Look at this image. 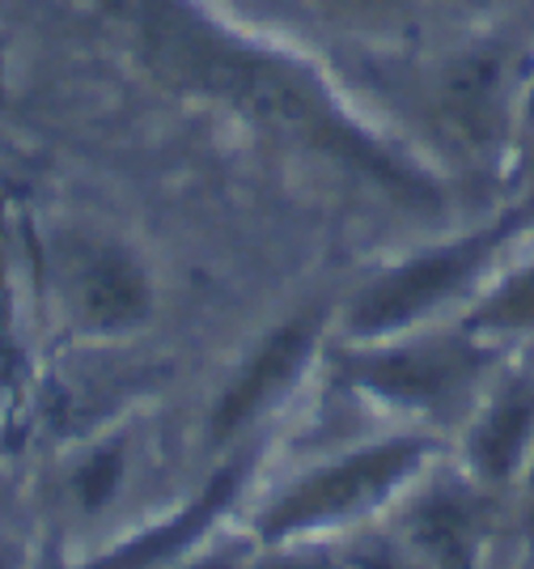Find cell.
<instances>
[{
  "instance_id": "5",
  "label": "cell",
  "mask_w": 534,
  "mask_h": 569,
  "mask_svg": "<svg viewBox=\"0 0 534 569\" xmlns=\"http://www.w3.org/2000/svg\"><path fill=\"white\" fill-rule=\"evenodd\" d=\"M60 281L72 315L93 332H128L153 307L140 260L115 242H77L64 256Z\"/></svg>"
},
{
  "instance_id": "2",
  "label": "cell",
  "mask_w": 534,
  "mask_h": 569,
  "mask_svg": "<svg viewBox=\"0 0 534 569\" xmlns=\"http://www.w3.org/2000/svg\"><path fill=\"white\" fill-rule=\"evenodd\" d=\"M429 451H433L429 438L407 433V438H386V442L361 447L326 468H314L263 510V519H259L263 545H298L302 536L319 531V527L361 519L365 510L399 493L424 468Z\"/></svg>"
},
{
  "instance_id": "13",
  "label": "cell",
  "mask_w": 534,
  "mask_h": 569,
  "mask_svg": "<svg viewBox=\"0 0 534 569\" xmlns=\"http://www.w3.org/2000/svg\"><path fill=\"white\" fill-rule=\"evenodd\" d=\"M517 476H522V527H526V536L534 540V447Z\"/></svg>"
},
{
  "instance_id": "7",
  "label": "cell",
  "mask_w": 534,
  "mask_h": 569,
  "mask_svg": "<svg viewBox=\"0 0 534 569\" xmlns=\"http://www.w3.org/2000/svg\"><path fill=\"white\" fill-rule=\"evenodd\" d=\"M488 485H480L471 472L466 480H442L424 489L403 519L407 548L433 569H475L488 531Z\"/></svg>"
},
{
  "instance_id": "8",
  "label": "cell",
  "mask_w": 534,
  "mask_h": 569,
  "mask_svg": "<svg viewBox=\"0 0 534 569\" xmlns=\"http://www.w3.org/2000/svg\"><path fill=\"white\" fill-rule=\"evenodd\" d=\"M534 447V375H510L492 387L466 426V472L480 485L501 489L522 472Z\"/></svg>"
},
{
  "instance_id": "12",
  "label": "cell",
  "mask_w": 534,
  "mask_h": 569,
  "mask_svg": "<svg viewBox=\"0 0 534 569\" xmlns=\"http://www.w3.org/2000/svg\"><path fill=\"white\" fill-rule=\"evenodd\" d=\"M326 18L356 30H391L407 18V0H314Z\"/></svg>"
},
{
  "instance_id": "10",
  "label": "cell",
  "mask_w": 534,
  "mask_h": 569,
  "mask_svg": "<svg viewBox=\"0 0 534 569\" xmlns=\"http://www.w3.org/2000/svg\"><path fill=\"white\" fill-rule=\"evenodd\" d=\"M242 476H246V459L221 468V472L209 480V489L191 501L179 519H170L165 527L149 531L144 540L128 545L123 552H115L111 561H102L98 569H158V566H165V561H174V557H183L187 548H191V540L204 536V527H209L212 519H221V510L233 501Z\"/></svg>"
},
{
  "instance_id": "9",
  "label": "cell",
  "mask_w": 534,
  "mask_h": 569,
  "mask_svg": "<svg viewBox=\"0 0 534 569\" xmlns=\"http://www.w3.org/2000/svg\"><path fill=\"white\" fill-rule=\"evenodd\" d=\"M510 64L501 51H463L437 77V111L463 141L488 144L505 123Z\"/></svg>"
},
{
  "instance_id": "15",
  "label": "cell",
  "mask_w": 534,
  "mask_h": 569,
  "mask_svg": "<svg viewBox=\"0 0 534 569\" xmlns=\"http://www.w3.org/2000/svg\"><path fill=\"white\" fill-rule=\"evenodd\" d=\"M183 569H246V566H242V561H233V557H204V561L183 566Z\"/></svg>"
},
{
  "instance_id": "11",
  "label": "cell",
  "mask_w": 534,
  "mask_h": 569,
  "mask_svg": "<svg viewBox=\"0 0 534 569\" xmlns=\"http://www.w3.org/2000/svg\"><path fill=\"white\" fill-rule=\"evenodd\" d=\"M475 336H526L534 332V263L513 272L496 293H488L480 310L463 323Z\"/></svg>"
},
{
  "instance_id": "4",
  "label": "cell",
  "mask_w": 534,
  "mask_h": 569,
  "mask_svg": "<svg viewBox=\"0 0 534 569\" xmlns=\"http://www.w3.org/2000/svg\"><path fill=\"white\" fill-rule=\"evenodd\" d=\"M522 226V213L496 221L492 230L450 242L442 251H429L416 260L399 263L395 272L377 277V281L352 302L349 310V336L356 340H395L399 332L416 328L429 310L445 307L450 298H459L466 284L480 277V268L496 256V247H505V238Z\"/></svg>"
},
{
  "instance_id": "6",
  "label": "cell",
  "mask_w": 534,
  "mask_h": 569,
  "mask_svg": "<svg viewBox=\"0 0 534 569\" xmlns=\"http://www.w3.org/2000/svg\"><path fill=\"white\" fill-rule=\"evenodd\" d=\"M319 332H323V310H305L268 336L242 366V375L230 382L225 400L212 417V438H221V442L238 438L246 426H255L263 412H272L280 396H289V387L298 382L305 361L314 357Z\"/></svg>"
},
{
  "instance_id": "3",
  "label": "cell",
  "mask_w": 534,
  "mask_h": 569,
  "mask_svg": "<svg viewBox=\"0 0 534 569\" xmlns=\"http://www.w3.org/2000/svg\"><path fill=\"white\" fill-rule=\"evenodd\" d=\"M492 366L496 349L484 345V336L463 328L459 336H433L407 345L373 340V349H361L349 361V379L352 387H365L391 408L450 412L492 379Z\"/></svg>"
},
{
  "instance_id": "14",
  "label": "cell",
  "mask_w": 534,
  "mask_h": 569,
  "mask_svg": "<svg viewBox=\"0 0 534 569\" xmlns=\"http://www.w3.org/2000/svg\"><path fill=\"white\" fill-rule=\"evenodd\" d=\"M450 9H463V13H488V9H501L505 0H442Z\"/></svg>"
},
{
  "instance_id": "1",
  "label": "cell",
  "mask_w": 534,
  "mask_h": 569,
  "mask_svg": "<svg viewBox=\"0 0 534 569\" xmlns=\"http://www.w3.org/2000/svg\"><path fill=\"white\" fill-rule=\"evenodd\" d=\"M144 43H149V60L170 81L221 98L272 132L326 149L331 158L356 162L377 183L403 191L420 188L412 170H399L395 158L335 107V98L326 94L305 64H293L276 51L238 39L209 18H200L195 9H187L183 0L144 4Z\"/></svg>"
}]
</instances>
